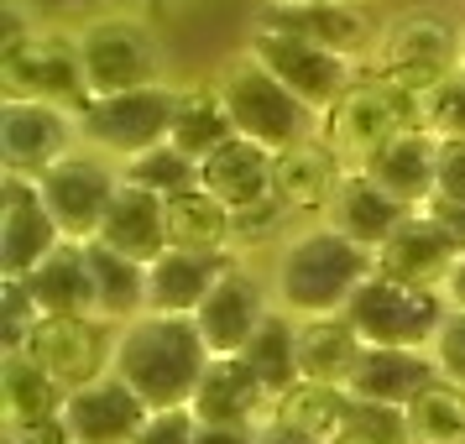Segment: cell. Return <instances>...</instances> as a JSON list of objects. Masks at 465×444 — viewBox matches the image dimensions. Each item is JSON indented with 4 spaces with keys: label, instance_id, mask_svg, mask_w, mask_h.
Masks as SVG:
<instances>
[{
    "label": "cell",
    "instance_id": "d6986e66",
    "mask_svg": "<svg viewBox=\"0 0 465 444\" xmlns=\"http://www.w3.org/2000/svg\"><path fill=\"white\" fill-rule=\"evenodd\" d=\"M272 392L262 387L252 366L241 356H210L204 377L193 387V419L199 423H235V429H256L262 419H272Z\"/></svg>",
    "mask_w": 465,
    "mask_h": 444
},
{
    "label": "cell",
    "instance_id": "5bb4252c",
    "mask_svg": "<svg viewBox=\"0 0 465 444\" xmlns=\"http://www.w3.org/2000/svg\"><path fill=\"white\" fill-rule=\"evenodd\" d=\"M26 350L74 392V387H84V381H94V377L110 371V356H115V324L100 319V314H53V319L37 324V335H32Z\"/></svg>",
    "mask_w": 465,
    "mask_h": 444
},
{
    "label": "cell",
    "instance_id": "ee69618b",
    "mask_svg": "<svg viewBox=\"0 0 465 444\" xmlns=\"http://www.w3.org/2000/svg\"><path fill=\"white\" fill-rule=\"evenodd\" d=\"M5 444H74L64 413L58 419H37V423H22V429H5Z\"/></svg>",
    "mask_w": 465,
    "mask_h": 444
},
{
    "label": "cell",
    "instance_id": "74e56055",
    "mask_svg": "<svg viewBox=\"0 0 465 444\" xmlns=\"http://www.w3.org/2000/svg\"><path fill=\"white\" fill-rule=\"evenodd\" d=\"M37 324H43V309L26 293V282L22 277H0V356L5 350H26Z\"/></svg>",
    "mask_w": 465,
    "mask_h": 444
},
{
    "label": "cell",
    "instance_id": "f6af8a7d",
    "mask_svg": "<svg viewBox=\"0 0 465 444\" xmlns=\"http://www.w3.org/2000/svg\"><path fill=\"white\" fill-rule=\"evenodd\" d=\"M256 444H319L314 434H303V429H293V423H282L272 413V419L256 423Z\"/></svg>",
    "mask_w": 465,
    "mask_h": 444
},
{
    "label": "cell",
    "instance_id": "836d02e7",
    "mask_svg": "<svg viewBox=\"0 0 465 444\" xmlns=\"http://www.w3.org/2000/svg\"><path fill=\"white\" fill-rule=\"evenodd\" d=\"M241 360L262 377V387H267L272 398H282L298 381V319L272 309V314L262 319V330L252 335V345L241 350Z\"/></svg>",
    "mask_w": 465,
    "mask_h": 444
},
{
    "label": "cell",
    "instance_id": "d4e9b609",
    "mask_svg": "<svg viewBox=\"0 0 465 444\" xmlns=\"http://www.w3.org/2000/svg\"><path fill=\"white\" fill-rule=\"evenodd\" d=\"M22 282H26V293L37 298L43 319H53V314H100L84 241H58Z\"/></svg>",
    "mask_w": 465,
    "mask_h": 444
},
{
    "label": "cell",
    "instance_id": "7402d4cb",
    "mask_svg": "<svg viewBox=\"0 0 465 444\" xmlns=\"http://www.w3.org/2000/svg\"><path fill=\"white\" fill-rule=\"evenodd\" d=\"M361 173H371L381 189L402 199L408 210H423L429 199H434V173H440V136H429L423 126H408L398 131L392 142H381Z\"/></svg>",
    "mask_w": 465,
    "mask_h": 444
},
{
    "label": "cell",
    "instance_id": "bcb514c9",
    "mask_svg": "<svg viewBox=\"0 0 465 444\" xmlns=\"http://www.w3.org/2000/svg\"><path fill=\"white\" fill-rule=\"evenodd\" d=\"M193 444H256V429H235V423H199Z\"/></svg>",
    "mask_w": 465,
    "mask_h": 444
},
{
    "label": "cell",
    "instance_id": "83f0119b",
    "mask_svg": "<svg viewBox=\"0 0 465 444\" xmlns=\"http://www.w3.org/2000/svg\"><path fill=\"white\" fill-rule=\"evenodd\" d=\"M231 256H204V252H183L168 246L163 256L147 261V309L152 314H193L204 293L214 288V277Z\"/></svg>",
    "mask_w": 465,
    "mask_h": 444
},
{
    "label": "cell",
    "instance_id": "52a82bcc",
    "mask_svg": "<svg viewBox=\"0 0 465 444\" xmlns=\"http://www.w3.org/2000/svg\"><path fill=\"white\" fill-rule=\"evenodd\" d=\"M79 58H84L89 94H131L147 84H168V64H163V43L147 22L136 16H94L79 32Z\"/></svg>",
    "mask_w": 465,
    "mask_h": 444
},
{
    "label": "cell",
    "instance_id": "484cf974",
    "mask_svg": "<svg viewBox=\"0 0 465 444\" xmlns=\"http://www.w3.org/2000/svg\"><path fill=\"white\" fill-rule=\"evenodd\" d=\"M272 157L277 152L235 136L199 163V189H210L225 210H252L262 199H272Z\"/></svg>",
    "mask_w": 465,
    "mask_h": 444
},
{
    "label": "cell",
    "instance_id": "d590c367",
    "mask_svg": "<svg viewBox=\"0 0 465 444\" xmlns=\"http://www.w3.org/2000/svg\"><path fill=\"white\" fill-rule=\"evenodd\" d=\"M121 178L136 183V189H152V193H163V199H173V193L199 189V163H193L183 147L157 142V147L126 157V163H121Z\"/></svg>",
    "mask_w": 465,
    "mask_h": 444
},
{
    "label": "cell",
    "instance_id": "f546056e",
    "mask_svg": "<svg viewBox=\"0 0 465 444\" xmlns=\"http://www.w3.org/2000/svg\"><path fill=\"white\" fill-rule=\"evenodd\" d=\"M168 246L225 256L235 246V210H225L210 189L173 193L168 199Z\"/></svg>",
    "mask_w": 465,
    "mask_h": 444
},
{
    "label": "cell",
    "instance_id": "681fc988",
    "mask_svg": "<svg viewBox=\"0 0 465 444\" xmlns=\"http://www.w3.org/2000/svg\"><path fill=\"white\" fill-rule=\"evenodd\" d=\"M267 5H351V0H267Z\"/></svg>",
    "mask_w": 465,
    "mask_h": 444
},
{
    "label": "cell",
    "instance_id": "f1b7e54d",
    "mask_svg": "<svg viewBox=\"0 0 465 444\" xmlns=\"http://www.w3.org/2000/svg\"><path fill=\"white\" fill-rule=\"evenodd\" d=\"M366 340L345 314H319L298 319V381H324V387H345L356 371Z\"/></svg>",
    "mask_w": 465,
    "mask_h": 444
},
{
    "label": "cell",
    "instance_id": "60d3db41",
    "mask_svg": "<svg viewBox=\"0 0 465 444\" xmlns=\"http://www.w3.org/2000/svg\"><path fill=\"white\" fill-rule=\"evenodd\" d=\"M429 356L440 366V377H450L455 387H465V309H450L440 324V335L429 345Z\"/></svg>",
    "mask_w": 465,
    "mask_h": 444
},
{
    "label": "cell",
    "instance_id": "5b68a950",
    "mask_svg": "<svg viewBox=\"0 0 465 444\" xmlns=\"http://www.w3.org/2000/svg\"><path fill=\"white\" fill-rule=\"evenodd\" d=\"M408 126H419V94L392 84L387 74H356V84L319 115V142L361 168L381 142H392Z\"/></svg>",
    "mask_w": 465,
    "mask_h": 444
},
{
    "label": "cell",
    "instance_id": "cb8c5ba5",
    "mask_svg": "<svg viewBox=\"0 0 465 444\" xmlns=\"http://www.w3.org/2000/svg\"><path fill=\"white\" fill-rule=\"evenodd\" d=\"M94 241H105L110 252L131 256V261H152V256L168 252V199L152 189H136L121 178V189L110 199L105 225Z\"/></svg>",
    "mask_w": 465,
    "mask_h": 444
},
{
    "label": "cell",
    "instance_id": "3957f363",
    "mask_svg": "<svg viewBox=\"0 0 465 444\" xmlns=\"http://www.w3.org/2000/svg\"><path fill=\"white\" fill-rule=\"evenodd\" d=\"M210 84L220 94L225 115H231L235 136H246L256 147L282 152V147H293V142H303V136H319V115L262 58H252V53L231 58Z\"/></svg>",
    "mask_w": 465,
    "mask_h": 444
},
{
    "label": "cell",
    "instance_id": "9c48e42d",
    "mask_svg": "<svg viewBox=\"0 0 465 444\" xmlns=\"http://www.w3.org/2000/svg\"><path fill=\"white\" fill-rule=\"evenodd\" d=\"M246 53L272 68L314 115H324L345 89L356 84V64L351 58H340V53L309 43V37H298V32H288V26H277V22H262V16L252 22Z\"/></svg>",
    "mask_w": 465,
    "mask_h": 444
},
{
    "label": "cell",
    "instance_id": "f35d334b",
    "mask_svg": "<svg viewBox=\"0 0 465 444\" xmlns=\"http://www.w3.org/2000/svg\"><path fill=\"white\" fill-rule=\"evenodd\" d=\"M335 444H413V434H408V413H402V408H387V402H361L356 419H351V429H345Z\"/></svg>",
    "mask_w": 465,
    "mask_h": 444
},
{
    "label": "cell",
    "instance_id": "ac0fdd59",
    "mask_svg": "<svg viewBox=\"0 0 465 444\" xmlns=\"http://www.w3.org/2000/svg\"><path fill=\"white\" fill-rule=\"evenodd\" d=\"M345 173H351V163L335 147H324L319 136H303L272 157V193L288 214H324L335 189L345 183Z\"/></svg>",
    "mask_w": 465,
    "mask_h": 444
},
{
    "label": "cell",
    "instance_id": "8d00e7d4",
    "mask_svg": "<svg viewBox=\"0 0 465 444\" xmlns=\"http://www.w3.org/2000/svg\"><path fill=\"white\" fill-rule=\"evenodd\" d=\"M419 126L440 142H455L465 136V74H450L434 89L419 94Z\"/></svg>",
    "mask_w": 465,
    "mask_h": 444
},
{
    "label": "cell",
    "instance_id": "7dc6e473",
    "mask_svg": "<svg viewBox=\"0 0 465 444\" xmlns=\"http://www.w3.org/2000/svg\"><path fill=\"white\" fill-rule=\"evenodd\" d=\"M440 298H444V303H450V309H465V256H460V261H455V272L444 277Z\"/></svg>",
    "mask_w": 465,
    "mask_h": 444
},
{
    "label": "cell",
    "instance_id": "ba28073f",
    "mask_svg": "<svg viewBox=\"0 0 465 444\" xmlns=\"http://www.w3.org/2000/svg\"><path fill=\"white\" fill-rule=\"evenodd\" d=\"M371 74H387L408 94H423L440 79L460 74V32L444 22L440 11H402L398 22L381 26Z\"/></svg>",
    "mask_w": 465,
    "mask_h": 444
},
{
    "label": "cell",
    "instance_id": "4fadbf2b",
    "mask_svg": "<svg viewBox=\"0 0 465 444\" xmlns=\"http://www.w3.org/2000/svg\"><path fill=\"white\" fill-rule=\"evenodd\" d=\"M272 309H277L272 282H262L246 261H225L214 288L204 293V303L193 309V324L210 345V356H241Z\"/></svg>",
    "mask_w": 465,
    "mask_h": 444
},
{
    "label": "cell",
    "instance_id": "c3c4849f",
    "mask_svg": "<svg viewBox=\"0 0 465 444\" xmlns=\"http://www.w3.org/2000/svg\"><path fill=\"white\" fill-rule=\"evenodd\" d=\"M429 210H434L444 225H450V235L460 241V252H465V204H429Z\"/></svg>",
    "mask_w": 465,
    "mask_h": 444
},
{
    "label": "cell",
    "instance_id": "e0dca14e",
    "mask_svg": "<svg viewBox=\"0 0 465 444\" xmlns=\"http://www.w3.org/2000/svg\"><path fill=\"white\" fill-rule=\"evenodd\" d=\"M147 413L152 408L115 371L74 387L64 402V423L74 434V444H131V434L147 423Z\"/></svg>",
    "mask_w": 465,
    "mask_h": 444
},
{
    "label": "cell",
    "instance_id": "9a60e30c",
    "mask_svg": "<svg viewBox=\"0 0 465 444\" xmlns=\"http://www.w3.org/2000/svg\"><path fill=\"white\" fill-rule=\"evenodd\" d=\"M58 241H64V231L47 210L37 178L5 173V183H0V277H26Z\"/></svg>",
    "mask_w": 465,
    "mask_h": 444
},
{
    "label": "cell",
    "instance_id": "b9f144b4",
    "mask_svg": "<svg viewBox=\"0 0 465 444\" xmlns=\"http://www.w3.org/2000/svg\"><path fill=\"white\" fill-rule=\"evenodd\" d=\"M282 220H288V210L272 199H262V204H252V210H235V246H256V241H288L282 235Z\"/></svg>",
    "mask_w": 465,
    "mask_h": 444
},
{
    "label": "cell",
    "instance_id": "6da1fadb",
    "mask_svg": "<svg viewBox=\"0 0 465 444\" xmlns=\"http://www.w3.org/2000/svg\"><path fill=\"white\" fill-rule=\"evenodd\" d=\"M210 366V345L193 314H136L115 324L110 371L126 381L147 408H189L193 387Z\"/></svg>",
    "mask_w": 465,
    "mask_h": 444
},
{
    "label": "cell",
    "instance_id": "44dd1931",
    "mask_svg": "<svg viewBox=\"0 0 465 444\" xmlns=\"http://www.w3.org/2000/svg\"><path fill=\"white\" fill-rule=\"evenodd\" d=\"M262 22L288 26V32L330 47L340 58H351V64L371 58L377 53V37H381V26L361 11L356 0L351 5H262Z\"/></svg>",
    "mask_w": 465,
    "mask_h": 444
},
{
    "label": "cell",
    "instance_id": "30bf717a",
    "mask_svg": "<svg viewBox=\"0 0 465 444\" xmlns=\"http://www.w3.org/2000/svg\"><path fill=\"white\" fill-rule=\"evenodd\" d=\"M178 94H183V84H147V89H131V94H105L79 115V136H84V147L126 163L136 152L168 142L173 115H178Z\"/></svg>",
    "mask_w": 465,
    "mask_h": 444
},
{
    "label": "cell",
    "instance_id": "ab89813d",
    "mask_svg": "<svg viewBox=\"0 0 465 444\" xmlns=\"http://www.w3.org/2000/svg\"><path fill=\"white\" fill-rule=\"evenodd\" d=\"M193 434H199L193 408H152L147 423L131 434V444H193Z\"/></svg>",
    "mask_w": 465,
    "mask_h": 444
},
{
    "label": "cell",
    "instance_id": "4316f807",
    "mask_svg": "<svg viewBox=\"0 0 465 444\" xmlns=\"http://www.w3.org/2000/svg\"><path fill=\"white\" fill-rule=\"evenodd\" d=\"M68 402V387L32 350H5L0 356V423L22 429L37 419H58Z\"/></svg>",
    "mask_w": 465,
    "mask_h": 444
},
{
    "label": "cell",
    "instance_id": "7bdbcfd3",
    "mask_svg": "<svg viewBox=\"0 0 465 444\" xmlns=\"http://www.w3.org/2000/svg\"><path fill=\"white\" fill-rule=\"evenodd\" d=\"M429 204H465V136L440 142V173H434V199Z\"/></svg>",
    "mask_w": 465,
    "mask_h": 444
},
{
    "label": "cell",
    "instance_id": "7c38bea8",
    "mask_svg": "<svg viewBox=\"0 0 465 444\" xmlns=\"http://www.w3.org/2000/svg\"><path fill=\"white\" fill-rule=\"evenodd\" d=\"M74 147H84L74 110L43 105V100H0V168L5 173L43 178Z\"/></svg>",
    "mask_w": 465,
    "mask_h": 444
},
{
    "label": "cell",
    "instance_id": "7a4b0ae2",
    "mask_svg": "<svg viewBox=\"0 0 465 444\" xmlns=\"http://www.w3.org/2000/svg\"><path fill=\"white\" fill-rule=\"evenodd\" d=\"M371 272H377V256L319 220L314 231H298L288 241H277L272 298L277 309L293 319L345 314V303L356 298V288Z\"/></svg>",
    "mask_w": 465,
    "mask_h": 444
},
{
    "label": "cell",
    "instance_id": "4dcf8cb0",
    "mask_svg": "<svg viewBox=\"0 0 465 444\" xmlns=\"http://www.w3.org/2000/svg\"><path fill=\"white\" fill-rule=\"evenodd\" d=\"M84 252H89V272H94L100 319L126 324V319L147 314V261H131V256L110 252L105 241H84Z\"/></svg>",
    "mask_w": 465,
    "mask_h": 444
},
{
    "label": "cell",
    "instance_id": "2e32d148",
    "mask_svg": "<svg viewBox=\"0 0 465 444\" xmlns=\"http://www.w3.org/2000/svg\"><path fill=\"white\" fill-rule=\"evenodd\" d=\"M460 256L465 252H460V241L450 235V225L423 204V210H413L398 231L381 241L377 272L402 277V282H419V288H444V277L455 272Z\"/></svg>",
    "mask_w": 465,
    "mask_h": 444
},
{
    "label": "cell",
    "instance_id": "1f68e13d",
    "mask_svg": "<svg viewBox=\"0 0 465 444\" xmlns=\"http://www.w3.org/2000/svg\"><path fill=\"white\" fill-rule=\"evenodd\" d=\"M361 402L345 392V387H324V381H293L282 398L272 402V413L282 423H293V429H303V434H314L319 444H335L345 429H351V419H356Z\"/></svg>",
    "mask_w": 465,
    "mask_h": 444
},
{
    "label": "cell",
    "instance_id": "8fae6325",
    "mask_svg": "<svg viewBox=\"0 0 465 444\" xmlns=\"http://www.w3.org/2000/svg\"><path fill=\"white\" fill-rule=\"evenodd\" d=\"M37 189H43L64 241H94L100 225H105L110 199L121 189V163L94 147H74L64 163H53L37 178Z\"/></svg>",
    "mask_w": 465,
    "mask_h": 444
},
{
    "label": "cell",
    "instance_id": "277c9868",
    "mask_svg": "<svg viewBox=\"0 0 465 444\" xmlns=\"http://www.w3.org/2000/svg\"><path fill=\"white\" fill-rule=\"evenodd\" d=\"M0 94L5 100H43V105L84 115L94 105V94H89V79H84L79 37L37 22L26 37L5 43L0 47Z\"/></svg>",
    "mask_w": 465,
    "mask_h": 444
},
{
    "label": "cell",
    "instance_id": "603a6c76",
    "mask_svg": "<svg viewBox=\"0 0 465 444\" xmlns=\"http://www.w3.org/2000/svg\"><path fill=\"white\" fill-rule=\"evenodd\" d=\"M440 377V366L429 350H392V345H366L356 371L345 381V392L361 402H387V408H408L429 381Z\"/></svg>",
    "mask_w": 465,
    "mask_h": 444
},
{
    "label": "cell",
    "instance_id": "ffe728a7",
    "mask_svg": "<svg viewBox=\"0 0 465 444\" xmlns=\"http://www.w3.org/2000/svg\"><path fill=\"white\" fill-rule=\"evenodd\" d=\"M408 214H413V210H408L402 199H392L371 173L351 168V173H345V183L335 189V199H330V210L319 214V220H324L330 231H340L345 241H356V246H366V252L377 256L381 241L398 231Z\"/></svg>",
    "mask_w": 465,
    "mask_h": 444
},
{
    "label": "cell",
    "instance_id": "f907efd6",
    "mask_svg": "<svg viewBox=\"0 0 465 444\" xmlns=\"http://www.w3.org/2000/svg\"><path fill=\"white\" fill-rule=\"evenodd\" d=\"M460 74H465V26H460Z\"/></svg>",
    "mask_w": 465,
    "mask_h": 444
},
{
    "label": "cell",
    "instance_id": "8992f818",
    "mask_svg": "<svg viewBox=\"0 0 465 444\" xmlns=\"http://www.w3.org/2000/svg\"><path fill=\"white\" fill-rule=\"evenodd\" d=\"M444 314L450 303L440 298V288H419L387 272H371L345 303V319L356 324V335L366 345H392V350H429Z\"/></svg>",
    "mask_w": 465,
    "mask_h": 444
},
{
    "label": "cell",
    "instance_id": "e575fe53",
    "mask_svg": "<svg viewBox=\"0 0 465 444\" xmlns=\"http://www.w3.org/2000/svg\"><path fill=\"white\" fill-rule=\"evenodd\" d=\"M402 413L413 444H465V387L450 377H434Z\"/></svg>",
    "mask_w": 465,
    "mask_h": 444
},
{
    "label": "cell",
    "instance_id": "d6a6232c",
    "mask_svg": "<svg viewBox=\"0 0 465 444\" xmlns=\"http://www.w3.org/2000/svg\"><path fill=\"white\" fill-rule=\"evenodd\" d=\"M168 142L183 147L193 163H204L210 152L235 142V126H231V115H225V105H220V94H214V84H189L178 94V115H173Z\"/></svg>",
    "mask_w": 465,
    "mask_h": 444
}]
</instances>
